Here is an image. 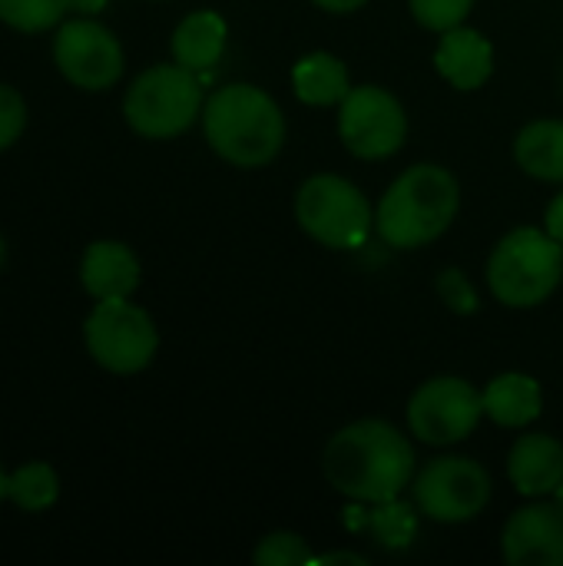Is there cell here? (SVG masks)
I'll list each match as a JSON object with an SVG mask.
<instances>
[{
    "instance_id": "obj_1",
    "label": "cell",
    "mask_w": 563,
    "mask_h": 566,
    "mask_svg": "<svg viewBox=\"0 0 563 566\" xmlns=\"http://www.w3.org/2000/svg\"><path fill=\"white\" fill-rule=\"evenodd\" d=\"M322 471L329 484L358 504L395 501L415 478V451L385 421H355L342 428L325 454Z\"/></svg>"
},
{
    "instance_id": "obj_2",
    "label": "cell",
    "mask_w": 563,
    "mask_h": 566,
    "mask_svg": "<svg viewBox=\"0 0 563 566\" xmlns=\"http://www.w3.org/2000/svg\"><path fill=\"white\" fill-rule=\"evenodd\" d=\"M209 146L232 166L256 169L275 159L285 143L282 109L269 93L249 83H229L216 90L202 109Z\"/></svg>"
},
{
    "instance_id": "obj_3",
    "label": "cell",
    "mask_w": 563,
    "mask_h": 566,
    "mask_svg": "<svg viewBox=\"0 0 563 566\" xmlns=\"http://www.w3.org/2000/svg\"><path fill=\"white\" fill-rule=\"evenodd\" d=\"M458 179L441 166H411L378 202V235L395 249L435 242L458 216Z\"/></svg>"
},
{
    "instance_id": "obj_4",
    "label": "cell",
    "mask_w": 563,
    "mask_h": 566,
    "mask_svg": "<svg viewBox=\"0 0 563 566\" xmlns=\"http://www.w3.org/2000/svg\"><path fill=\"white\" fill-rule=\"evenodd\" d=\"M561 279V242L541 229H514L498 242L488 262V285L494 298L511 308H534L548 302Z\"/></svg>"
},
{
    "instance_id": "obj_5",
    "label": "cell",
    "mask_w": 563,
    "mask_h": 566,
    "mask_svg": "<svg viewBox=\"0 0 563 566\" xmlns=\"http://www.w3.org/2000/svg\"><path fill=\"white\" fill-rule=\"evenodd\" d=\"M202 109V86L183 63H159L139 73L126 93V123L146 139H169L192 126Z\"/></svg>"
},
{
    "instance_id": "obj_6",
    "label": "cell",
    "mask_w": 563,
    "mask_h": 566,
    "mask_svg": "<svg viewBox=\"0 0 563 566\" xmlns=\"http://www.w3.org/2000/svg\"><path fill=\"white\" fill-rule=\"evenodd\" d=\"M295 219L329 249H358L375 222L362 189L332 172L305 179L295 196Z\"/></svg>"
},
{
    "instance_id": "obj_7",
    "label": "cell",
    "mask_w": 563,
    "mask_h": 566,
    "mask_svg": "<svg viewBox=\"0 0 563 566\" xmlns=\"http://www.w3.org/2000/svg\"><path fill=\"white\" fill-rule=\"evenodd\" d=\"M83 338H86L93 361L113 375L143 371L159 348L153 318L143 308L129 305L126 298L96 302V308L90 312L83 325Z\"/></svg>"
},
{
    "instance_id": "obj_8",
    "label": "cell",
    "mask_w": 563,
    "mask_h": 566,
    "mask_svg": "<svg viewBox=\"0 0 563 566\" xmlns=\"http://www.w3.org/2000/svg\"><path fill=\"white\" fill-rule=\"evenodd\" d=\"M415 504L438 524H465L491 501V478L471 458H438L411 484Z\"/></svg>"
},
{
    "instance_id": "obj_9",
    "label": "cell",
    "mask_w": 563,
    "mask_h": 566,
    "mask_svg": "<svg viewBox=\"0 0 563 566\" xmlns=\"http://www.w3.org/2000/svg\"><path fill=\"white\" fill-rule=\"evenodd\" d=\"M338 133L352 156L358 159H385L402 149L408 119L402 103L382 86L348 90L338 113Z\"/></svg>"
},
{
    "instance_id": "obj_10",
    "label": "cell",
    "mask_w": 563,
    "mask_h": 566,
    "mask_svg": "<svg viewBox=\"0 0 563 566\" xmlns=\"http://www.w3.org/2000/svg\"><path fill=\"white\" fill-rule=\"evenodd\" d=\"M484 398L461 378H435L421 385L408 405V424L425 444H455L475 434Z\"/></svg>"
},
{
    "instance_id": "obj_11",
    "label": "cell",
    "mask_w": 563,
    "mask_h": 566,
    "mask_svg": "<svg viewBox=\"0 0 563 566\" xmlns=\"http://www.w3.org/2000/svg\"><path fill=\"white\" fill-rule=\"evenodd\" d=\"M56 70L80 90H106L123 76V46L96 20H70L53 36Z\"/></svg>"
},
{
    "instance_id": "obj_12",
    "label": "cell",
    "mask_w": 563,
    "mask_h": 566,
    "mask_svg": "<svg viewBox=\"0 0 563 566\" xmlns=\"http://www.w3.org/2000/svg\"><path fill=\"white\" fill-rule=\"evenodd\" d=\"M501 551L514 566H563L561 504H531L511 514Z\"/></svg>"
},
{
    "instance_id": "obj_13",
    "label": "cell",
    "mask_w": 563,
    "mask_h": 566,
    "mask_svg": "<svg viewBox=\"0 0 563 566\" xmlns=\"http://www.w3.org/2000/svg\"><path fill=\"white\" fill-rule=\"evenodd\" d=\"M435 66L458 90H478L494 70V46L478 30L451 27L435 50Z\"/></svg>"
},
{
    "instance_id": "obj_14",
    "label": "cell",
    "mask_w": 563,
    "mask_h": 566,
    "mask_svg": "<svg viewBox=\"0 0 563 566\" xmlns=\"http://www.w3.org/2000/svg\"><path fill=\"white\" fill-rule=\"evenodd\" d=\"M508 474L528 497L551 494L563 484V448L551 434H524L511 448Z\"/></svg>"
},
{
    "instance_id": "obj_15",
    "label": "cell",
    "mask_w": 563,
    "mask_h": 566,
    "mask_svg": "<svg viewBox=\"0 0 563 566\" xmlns=\"http://www.w3.org/2000/svg\"><path fill=\"white\" fill-rule=\"evenodd\" d=\"M83 289L103 298H129L139 285V262L123 242H93L80 262Z\"/></svg>"
},
{
    "instance_id": "obj_16",
    "label": "cell",
    "mask_w": 563,
    "mask_h": 566,
    "mask_svg": "<svg viewBox=\"0 0 563 566\" xmlns=\"http://www.w3.org/2000/svg\"><path fill=\"white\" fill-rule=\"evenodd\" d=\"M484 415L501 428H528L541 415V385L528 375L508 371L484 388Z\"/></svg>"
},
{
    "instance_id": "obj_17",
    "label": "cell",
    "mask_w": 563,
    "mask_h": 566,
    "mask_svg": "<svg viewBox=\"0 0 563 566\" xmlns=\"http://www.w3.org/2000/svg\"><path fill=\"white\" fill-rule=\"evenodd\" d=\"M226 50V20L212 10L189 13L173 33V56L176 63L196 70H209Z\"/></svg>"
},
{
    "instance_id": "obj_18",
    "label": "cell",
    "mask_w": 563,
    "mask_h": 566,
    "mask_svg": "<svg viewBox=\"0 0 563 566\" xmlns=\"http://www.w3.org/2000/svg\"><path fill=\"white\" fill-rule=\"evenodd\" d=\"M518 166L544 182H563V119H538L518 133Z\"/></svg>"
},
{
    "instance_id": "obj_19",
    "label": "cell",
    "mask_w": 563,
    "mask_h": 566,
    "mask_svg": "<svg viewBox=\"0 0 563 566\" xmlns=\"http://www.w3.org/2000/svg\"><path fill=\"white\" fill-rule=\"evenodd\" d=\"M295 96L309 106H329L342 103L348 96V70L338 56L332 53H309L295 63L292 70Z\"/></svg>"
},
{
    "instance_id": "obj_20",
    "label": "cell",
    "mask_w": 563,
    "mask_h": 566,
    "mask_svg": "<svg viewBox=\"0 0 563 566\" xmlns=\"http://www.w3.org/2000/svg\"><path fill=\"white\" fill-rule=\"evenodd\" d=\"M56 494H60V481H56L53 468L43 461L23 464L10 474L7 497L23 511H46L56 501Z\"/></svg>"
},
{
    "instance_id": "obj_21",
    "label": "cell",
    "mask_w": 563,
    "mask_h": 566,
    "mask_svg": "<svg viewBox=\"0 0 563 566\" xmlns=\"http://www.w3.org/2000/svg\"><path fill=\"white\" fill-rule=\"evenodd\" d=\"M73 0H0V20L23 33H40L53 27Z\"/></svg>"
},
{
    "instance_id": "obj_22",
    "label": "cell",
    "mask_w": 563,
    "mask_h": 566,
    "mask_svg": "<svg viewBox=\"0 0 563 566\" xmlns=\"http://www.w3.org/2000/svg\"><path fill=\"white\" fill-rule=\"evenodd\" d=\"M375 507L378 511L368 514V527L385 541V547H408V541L415 537V511L408 504H398V497Z\"/></svg>"
},
{
    "instance_id": "obj_23",
    "label": "cell",
    "mask_w": 563,
    "mask_h": 566,
    "mask_svg": "<svg viewBox=\"0 0 563 566\" xmlns=\"http://www.w3.org/2000/svg\"><path fill=\"white\" fill-rule=\"evenodd\" d=\"M256 564L259 566H302L315 564V554L299 534H269L256 547Z\"/></svg>"
},
{
    "instance_id": "obj_24",
    "label": "cell",
    "mask_w": 563,
    "mask_h": 566,
    "mask_svg": "<svg viewBox=\"0 0 563 566\" xmlns=\"http://www.w3.org/2000/svg\"><path fill=\"white\" fill-rule=\"evenodd\" d=\"M408 3H411L415 20L428 30H438V33L461 27L475 7V0H408Z\"/></svg>"
},
{
    "instance_id": "obj_25",
    "label": "cell",
    "mask_w": 563,
    "mask_h": 566,
    "mask_svg": "<svg viewBox=\"0 0 563 566\" xmlns=\"http://www.w3.org/2000/svg\"><path fill=\"white\" fill-rule=\"evenodd\" d=\"M438 295L445 298V305H448V308H455V312H461V315H471V312L478 308L475 285H471V282H468V275H465V272H458V269L441 272V279H438Z\"/></svg>"
},
{
    "instance_id": "obj_26",
    "label": "cell",
    "mask_w": 563,
    "mask_h": 566,
    "mask_svg": "<svg viewBox=\"0 0 563 566\" xmlns=\"http://www.w3.org/2000/svg\"><path fill=\"white\" fill-rule=\"evenodd\" d=\"M23 123H27L23 96L0 83V149L17 143V136L23 133Z\"/></svg>"
},
{
    "instance_id": "obj_27",
    "label": "cell",
    "mask_w": 563,
    "mask_h": 566,
    "mask_svg": "<svg viewBox=\"0 0 563 566\" xmlns=\"http://www.w3.org/2000/svg\"><path fill=\"white\" fill-rule=\"evenodd\" d=\"M548 232L563 245V192L548 206Z\"/></svg>"
},
{
    "instance_id": "obj_28",
    "label": "cell",
    "mask_w": 563,
    "mask_h": 566,
    "mask_svg": "<svg viewBox=\"0 0 563 566\" xmlns=\"http://www.w3.org/2000/svg\"><path fill=\"white\" fill-rule=\"evenodd\" d=\"M312 3H319V7L329 10V13H352V10L365 7L368 0H312Z\"/></svg>"
},
{
    "instance_id": "obj_29",
    "label": "cell",
    "mask_w": 563,
    "mask_h": 566,
    "mask_svg": "<svg viewBox=\"0 0 563 566\" xmlns=\"http://www.w3.org/2000/svg\"><path fill=\"white\" fill-rule=\"evenodd\" d=\"M315 564H322V566H329V564L365 566L368 560H365V557H358V554H348V551H342V554H325V557H315Z\"/></svg>"
},
{
    "instance_id": "obj_30",
    "label": "cell",
    "mask_w": 563,
    "mask_h": 566,
    "mask_svg": "<svg viewBox=\"0 0 563 566\" xmlns=\"http://www.w3.org/2000/svg\"><path fill=\"white\" fill-rule=\"evenodd\" d=\"M7 488H10V478L3 474V468H0V501L7 497Z\"/></svg>"
},
{
    "instance_id": "obj_31",
    "label": "cell",
    "mask_w": 563,
    "mask_h": 566,
    "mask_svg": "<svg viewBox=\"0 0 563 566\" xmlns=\"http://www.w3.org/2000/svg\"><path fill=\"white\" fill-rule=\"evenodd\" d=\"M73 3H80V7H86V10H93V7H100L103 0H73Z\"/></svg>"
},
{
    "instance_id": "obj_32",
    "label": "cell",
    "mask_w": 563,
    "mask_h": 566,
    "mask_svg": "<svg viewBox=\"0 0 563 566\" xmlns=\"http://www.w3.org/2000/svg\"><path fill=\"white\" fill-rule=\"evenodd\" d=\"M3 252H7V249H3V239H0V265H3Z\"/></svg>"
}]
</instances>
